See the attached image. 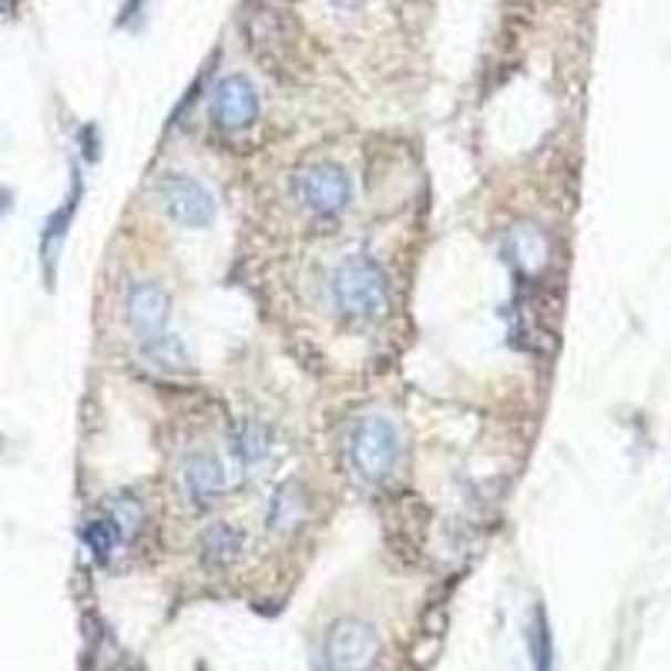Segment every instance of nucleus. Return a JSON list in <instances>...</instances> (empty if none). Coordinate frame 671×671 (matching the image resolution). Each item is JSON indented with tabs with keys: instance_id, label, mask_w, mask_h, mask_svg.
Segmentation results:
<instances>
[{
	"instance_id": "nucleus-1",
	"label": "nucleus",
	"mask_w": 671,
	"mask_h": 671,
	"mask_svg": "<svg viewBox=\"0 0 671 671\" xmlns=\"http://www.w3.org/2000/svg\"><path fill=\"white\" fill-rule=\"evenodd\" d=\"M332 302L343 316L367 319V322L380 319L390 302L386 272L367 256H350L332 272Z\"/></svg>"
},
{
	"instance_id": "nucleus-2",
	"label": "nucleus",
	"mask_w": 671,
	"mask_h": 671,
	"mask_svg": "<svg viewBox=\"0 0 671 671\" xmlns=\"http://www.w3.org/2000/svg\"><path fill=\"white\" fill-rule=\"evenodd\" d=\"M350 457H353V467L367 481H380V477L393 474L396 464H400V457H403L400 430L386 416H367V420H360L357 430H353V436H350Z\"/></svg>"
},
{
	"instance_id": "nucleus-3",
	"label": "nucleus",
	"mask_w": 671,
	"mask_h": 671,
	"mask_svg": "<svg viewBox=\"0 0 671 671\" xmlns=\"http://www.w3.org/2000/svg\"><path fill=\"white\" fill-rule=\"evenodd\" d=\"M296 198L302 202L306 211H312L319 218H336L347 211V205L353 198V182L340 165L319 162V165H309L299 172Z\"/></svg>"
},
{
	"instance_id": "nucleus-4",
	"label": "nucleus",
	"mask_w": 671,
	"mask_h": 671,
	"mask_svg": "<svg viewBox=\"0 0 671 671\" xmlns=\"http://www.w3.org/2000/svg\"><path fill=\"white\" fill-rule=\"evenodd\" d=\"M322 648L332 671H370L380 658V634L360 618H343L329 628Z\"/></svg>"
},
{
	"instance_id": "nucleus-5",
	"label": "nucleus",
	"mask_w": 671,
	"mask_h": 671,
	"mask_svg": "<svg viewBox=\"0 0 671 671\" xmlns=\"http://www.w3.org/2000/svg\"><path fill=\"white\" fill-rule=\"evenodd\" d=\"M158 198L168 218L182 229H208L215 221V198L205 185L182 172H165L158 182Z\"/></svg>"
},
{
	"instance_id": "nucleus-6",
	"label": "nucleus",
	"mask_w": 671,
	"mask_h": 671,
	"mask_svg": "<svg viewBox=\"0 0 671 671\" xmlns=\"http://www.w3.org/2000/svg\"><path fill=\"white\" fill-rule=\"evenodd\" d=\"M211 118L226 132L252 128L259 118V94L256 84L242 74L221 78L211 91Z\"/></svg>"
},
{
	"instance_id": "nucleus-7",
	"label": "nucleus",
	"mask_w": 671,
	"mask_h": 671,
	"mask_svg": "<svg viewBox=\"0 0 671 671\" xmlns=\"http://www.w3.org/2000/svg\"><path fill=\"white\" fill-rule=\"evenodd\" d=\"M125 316H128V326L135 329L138 340H152V336L165 332V326H168L172 299L158 282H135L128 289Z\"/></svg>"
},
{
	"instance_id": "nucleus-8",
	"label": "nucleus",
	"mask_w": 671,
	"mask_h": 671,
	"mask_svg": "<svg viewBox=\"0 0 671 671\" xmlns=\"http://www.w3.org/2000/svg\"><path fill=\"white\" fill-rule=\"evenodd\" d=\"M185 487L198 504H211L226 494L229 487V474L226 464H221L215 454H192L185 461Z\"/></svg>"
},
{
	"instance_id": "nucleus-9",
	"label": "nucleus",
	"mask_w": 671,
	"mask_h": 671,
	"mask_svg": "<svg viewBox=\"0 0 671 671\" xmlns=\"http://www.w3.org/2000/svg\"><path fill=\"white\" fill-rule=\"evenodd\" d=\"M142 357L148 367H155L162 373H188L195 363L188 343L175 332H158L152 340H142Z\"/></svg>"
},
{
	"instance_id": "nucleus-10",
	"label": "nucleus",
	"mask_w": 671,
	"mask_h": 671,
	"mask_svg": "<svg viewBox=\"0 0 671 671\" xmlns=\"http://www.w3.org/2000/svg\"><path fill=\"white\" fill-rule=\"evenodd\" d=\"M309 517V494L302 484L289 481L276 491L272 507H269V530L276 534H292L296 527H302Z\"/></svg>"
},
{
	"instance_id": "nucleus-11",
	"label": "nucleus",
	"mask_w": 671,
	"mask_h": 671,
	"mask_svg": "<svg viewBox=\"0 0 671 671\" xmlns=\"http://www.w3.org/2000/svg\"><path fill=\"white\" fill-rule=\"evenodd\" d=\"M198 550H202V561L215 565V568H226L233 565L239 550H242V530L226 524V520H215L202 530L198 537Z\"/></svg>"
},
{
	"instance_id": "nucleus-12",
	"label": "nucleus",
	"mask_w": 671,
	"mask_h": 671,
	"mask_svg": "<svg viewBox=\"0 0 671 671\" xmlns=\"http://www.w3.org/2000/svg\"><path fill=\"white\" fill-rule=\"evenodd\" d=\"M233 451H236L239 461H246V464L266 461L269 451H272V433H269V426H262V423H242V426H236V433H233Z\"/></svg>"
},
{
	"instance_id": "nucleus-13",
	"label": "nucleus",
	"mask_w": 671,
	"mask_h": 671,
	"mask_svg": "<svg viewBox=\"0 0 671 671\" xmlns=\"http://www.w3.org/2000/svg\"><path fill=\"white\" fill-rule=\"evenodd\" d=\"M111 524H115V530H118V537L122 540H132L138 530H142V524H145V507H142V500L138 497H132V494H118L115 500L107 504V514H104Z\"/></svg>"
},
{
	"instance_id": "nucleus-14",
	"label": "nucleus",
	"mask_w": 671,
	"mask_h": 671,
	"mask_svg": "<svg viewBox=\"0 0 671 671\" xmlns=\"http://www.w3.org/2000/svg\"><path fill=\"white\" fill-rule=\"evenodd\" d=\"M118 540H122V537H118L115 524H111L107 517H94V520H87V527H84V544H87V550L97 557V561H107L111 550H115Z\"/></svg>"
},
{
	"instance_id": "nucleus-15",
	"label": "nucleus",
	"mask_w": 671,
	"mask_h": 671,
	"mask_svg": "<svg viewBox=\"0 0 671 671\" xmlns=\"http://www.w3.org/2000/svg\"><path fill=\"white\" fill-rule=\"evenodd\" d=\"M510 252H514L517 262L537 266V262H544V239H540L530 226H527V229H517V233L510 236Z\"/></svg>"
},
{
	"instance_id": "nucleus-16",
	"label": "nucleus",
	"mask_w": 671,
	"mask_h": 671,
	"mask_svg": "<svg viewBox=\"0 0 671 671\" xmlns=\"http://www.w3.org/2000/svg\"><path fill=\"white\" fill-rule=\"evenodd\" d=\"M534 651H537L540 671H550V644H547V624H544L540 611H537V628H534Z\"/></svg>"
},
{
	"instance_id": "nucleus-17",
	"label": "nucleus",
	"mask_w": 671,
	"mask_h": 671,
	"mask_svg": "<svg viewBox=\"0 0 671 671\" xmlns=\"http://www.w3.org/2000/svg\"><path fill=\"white\" fill-rule=\"evenodd\" d=\"M8 208H11V192L0 188V211H8Z\"/></svg>"
},
{
	"instance_id": "nucleus-18",
	"label": "nucleus",
	"mask_w": 671,
	"mask_h": 671,
	"mask_svg": "<svg viewBox=\"0 0 671 671\" xmlns=\"http://www.w3.org/2000/svg\"><path fill=\"white\" fill-rule=\"evenodd\" d=\"M329 4H332V8H357L360 0H329Z\"/></svg>"
},
{
	"instance_id": "nucleus-19",
	"label": "nucleus",
	"mask_w": 671,
	"mask_h": 671,
	"mask_svg": "<svg viewBox=\"0 0 671 671\" xmlns=\"http://www.w3.org/2000/svg\"><path fill=\"white\" fill-rule=\"evenodd\" d=\"M0 8H4V0H0Z\"/></svg>"
}]
</instances>
